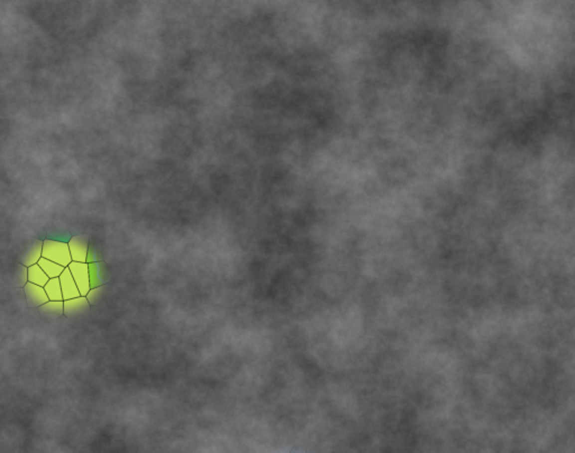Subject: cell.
<instances>
[{
    "label": "cell",
    "instance_id": "1",
    "mask_svg": "<svg viewBox=\"0 0 575 453\" xmlns=\"http://www.w3.org/2000/svg\"><path fill=\"white\" fill-rule=\"evenodd\" d=\"M290 453H298V452L296 450H292V451H290ZM302 453H305V452H302Z\"/></svg>",
    "mask_w": 575,
    "mask_h": 453
},
{
    "label": "cell",
    "instance_id": "2",
    "mask_svg": "<svg viewBox=\"0 0 575 453\" xmlns=\"http://www.w3.org/2000/svg\"><path fill=\"white\" fill-rule=\"evenodd\" d=\"M288 453H290V452H288Z\"/></svg>",
    "mask_w": 575,
    "mask_h": 453
}]
</instances>
